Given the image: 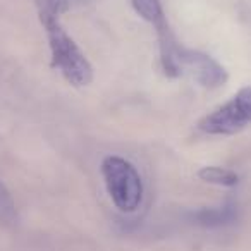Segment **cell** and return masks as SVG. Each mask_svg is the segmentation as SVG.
Returning a JSON list of instances; mask_svg holds the SVG:
<instances>
[{"label": "cell", "mask_w": 251, "mask_h": 251, "mask_svg": "<svg viewBox=\"0 0 251 251\" xmlns=\"http://www.w3.org/2000/svg\"><path fill=\"white\" fill-rule=\"evenodd\" d=\"M131 5L136 11V14L147 23H150L157 33L158 47H160V64L165 76L177 77L179 74H182L181 66H179L182 47L177 43L174 31L171 29L162 2L160 0H131Z\"/></svg>", "instance_id": "3"}, {"label": "cell", "mask_w": 251, "mask_h": 251, "mask_svg": "<svg viewBox=\"0 0 251 251\" xmlns=\"http://www.w3.org/2000/svg\"><path fill=\"white\" fill-rule=\"evenodd\" d=\"M179 66L181 73H188L193 76V79L203 88H219L227 81V73L213 57L208 53L191 50L182 47L181 57H179Z\"/></svg>", "instance_id": "5"}, {"label": "cell", "mask_w": 251, "mask_h": 251, "mask_svg": "<svg viewBox=\"0 0 251 251\" xmlns=\"http://www.w3.org/2000/svg\"><path fill=\"white\" fill-rule=\"evenodd\" d=\"M251 126V86H244L224 105L200 121L198 127L210 136H232Z\"/></svg>", "instance_id": "4"}, {"label": "cell", "mask_w": 251, "mask_h": 251, "mask_svg": "<svg viewBox=\"0 0 251 251\" xmlns=\"http://www.w3.org/2000/svg\"><path fill=\"white\" fill-rule=\"evenodd\" d=\"M101 176L112 203L121 212L131 213L141 205L143 181L131 162L122 157L108 155L101 160Z\"/></svg>", "instance_id": "2"}, {"label": "cell", "mask_w": 251, "mask_h": 251, "mask_svg": "<svg viewBox=\"0 0 251 251\" xmlns=\"http://www.w3.org/2000/svg\"><path fill=\"white\" fill-rule=\"evenodd\" d=\"M67 9L69 0H36L38 19L45 29L52 53V67L59 71L73 86H88L93 79V67L64 29L60 16Z\"/></svg>", "instance_id": "1"}, {"label": "cell", "mask_w": 251, "mask_h": 251, "mask_svg": "<svg viewBox=\"0 0 251 251\" xmlns=\"http://www.w3.org/2000/svg\"><path fill=\"white\" fill-rule=\"evenodd\" d=\"M198 177L203 182L215 186H224V188H232L239 182V176L234 171L226 167H215V165H206V167L200 169Z\"/></svg>", "instance_id": "7"}, {"label": "cell", "mask_w": 251, "mask_h": 251, "mask_svg": "<svg viewBox=\"0 0 251 251\" xmlns=\"http://www.w3.org/2000/svg\"><path fill=\"white\" fill-rule=\"evenodd\" d=\"M237 217L236 205L234 203H226L222 206H215V208H201L191 213V220L203 227H220L230 224Z\"/></svg>", "instance_id": "6"}, {"label": "cell", "mask_w": 251, "mask_h": 251, "mask_svg": "<svg viewBox=\"0 0 251 251\" xmlns=\"http://www.w3.org/2000/svg\"><path fill=\"white\" fill-rule=\"evenodd\" d=\"M18 220V210H16V203L12 200L9 189L5 184L0 181V224L11 226Z\"/></svg>", "instance_id": "8"}]
</instances>
